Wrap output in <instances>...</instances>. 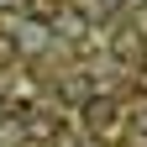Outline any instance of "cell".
Returning a JSON list of instances; mask_svg holds the SVG:
<instances>
[{"instance_id":"6","label":"cell","mask_w":147,"mask_h":147,"mask_svg":"<svg viewBox=\"0 0 147 147\" xmlns=\"http://www.w3.org/2000/svg\"><path fill=\"white\" fill-rule=\"evenodd\" d=\"M5 142H21V126H16V121H0V147H5Z\"/></svg>"},{"instance_id":"4","label":"cell","mask_w":147,"mask_h":147,"mask_svg":"<svg viewBox=\"0 0 147 147\" xmlns=\"http://www.w3.org/2000/svg\"><path fill=\"white\" fill-rule=\"evenodd\" d=\"M53 26H58V37H68V42H79V37H84V11H68V5H63V16H58Z\"/></svg>"},{"instance_id":"3","label":"cell","mask_w":147,"mask_h":147,"mask_svg":"<svg viewBox=\"0 0 147 147\" xmlns=\"http://www.w3.org/2000/svg\"><path fill=\"white\" fill-rule=\"evenodd\" d=\"M26 16L42 21V26H53V21L63 16V0H26Z\"/></svg>"},{"instance_id":"9","label":"cell","mask_w":147,"mask_h":147,"mask_svg":"<svg viewBox=\"0 0 147 147\" xmlns=\"http://www.w3.org/2000/svg\"><path fill=\"white\" fill-rule=\"evenodd\" d=\"M0 5H5V0H0Z\"/></svg>"},{"instance_id":"8","label":"cell","mask_w":147,"mask_h":147,"mask_svg":"<svg viewBox=\"0 0 147 147\" xmlns=\"http://www.w3.org/2000/svg\"><path fill=\"white\" fill-rule=\"evenodd\" d=\"M0 110H5V100H0Z\"/></svg>"},{"instance_id":"1","label":"cell","mask_w":147,"mask_h":147,"mask_svg":"<svg viewBox=\"0 0 147 147\" xmlns=\"http://www.w3.org/2000/svg\"><path fill=\"white\" fill-rule=\"evenodd\" d=\"M110 58L126 63V68H137L147 58V32L142 26H116V32H110Z\"/></svg>"},{"instance_id":"5","label":"cell","mask_w":147,"mask_h":147,"mask_svg":"<svg viewBox=\"0 0 147 147\" xmlns=\"http://www.w3.org/2000/svg\"><path fill=\"white\" fill-rule=\"evenodd\" d=\"M131 89L147 100V63H137V68H131Z\"/></svg>"},{"instance_id":"7","label":"cell","mask_w":147,"mask_h":147,"mask_svg":"<svg viewBox=\"0 0 147 147\" xmlns=\"http://www.w3.org/2000/svg\"><path fill=\"white\" fill-rule=\"evenodd\" d=\"M131 126H137V137H147V100L131 110Z\"/></svg>"},{"instance_id":"2","label":"cell","mask_w":147,"mask_h":147,"mask_svg":"<svg viewBox=\"0 0 147 147\" xmlns=\"http://www.w3.org/2000/svg\"><path fill=\"white\" fill-rule=\"evenodd\" d=\"M84 126L95 137H110V131H116V100H105V95L84 100Z\"/></svg>"}]
</instances>
